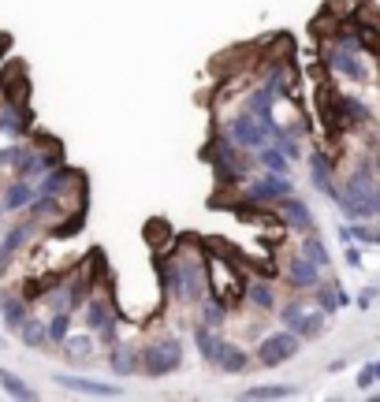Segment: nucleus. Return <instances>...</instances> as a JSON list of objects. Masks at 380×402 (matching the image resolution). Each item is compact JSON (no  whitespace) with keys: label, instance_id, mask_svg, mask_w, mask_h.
<instances>
[{"label":"nucleus","instance_id":"f3484780","mask_svg":"<svg viewBox=\"0 0 380 402\" xmlns=\"http://www.w3.org/2000/svg\"><path fill=\"white\" fill-rule=\"evenodd\" d=\"M194 346H198V354L205 357V362H209V365H216V357H220V346H224V339H220V328L198 324V328H194Z\"/></svg>","mask_w":380,"mask_h":402},{"label":"nucleus","instance_id":"412c9836","mask_svg":"<svg viewBox=\"0 0 380 402\" xmlns=\"http://www.w3.org/2000/svg\"><path fill=\"white\" fill-rule=\"evenodd\" d=\"M246 365H250V354L243 346H235V343L220 346V357H216V369H220V373H243Z\"/></svg>","mask_w":380,"mask_h":402},{"label":"nucleus","instance_id":"f257e3e1","mask_svg":"<svg viewBox=\"0 0 380 402\" xmlns=\"http://www.w3.org/2000/svg\"><path fill=\"white\" fill-rule=\"evenodd\" d=\"M373 190H377V176H373V168H369V164L354 168L351 176H347L343 194H340V209L351 216V220H369V216H377Z\"/></svg>","mask_w":380,"mask_h":402},{"label":"nucleus","instance_id":"b1692460","mask_svg":"<svg viewBox=\"0 0 380 402\" xmlns=\"http://www.w3.org/2000/svg\"><path fill=\"white\" fill-rule=\"evenodd\" d=\"M60 346H63V357H68V362H86V357L93 354V339H90V335H68Z\"/></svg>","mask_w":380,"mask_h":402},{"label":"nucleus","instance_id":"9d476101","mask_svg":"<svg viewBox=\"0 0 380 402\" xmlns=\"http://www.w3.org/2000/svg\"><path fill=\"white\" fill-rule=\"evenodd\" d=\"M26 317H30V298L23 291H0V320H4V328L19 332Z\"/></svg>","mask_w":380,"mask_h":402},{"label":"nucleus","instance_id":"ddd939ff","mask_svg":"<svg viewBox=\"0 0 380 402\" xmlns=\"http://www.w3.org/2000/svg\"><path fill=\"white\" fill-rule=\"evenodd\" d=\"M276 209H280V216H284V224L291 227V231H302V235L313 231V212H310V205L302 201V198L287 194V198L276 201Z\"/></svg>","mask_w":380,"mask_h":402},{"label":"nucleus","instance_id":"dca6fc26","mask_svg":"<svg viewBox=\"0 0 380 402\" xmlns=\"http://www.w3.org/2000/svg\"><path fill=\"white\" fill-rule=\"evenodd\" d=\"M310 179H313V187H317L324 198L340 201V190H335V183H332V164H328V157H324V153L310 157Z\"/></svg>","mask_w":380,"mask_h":402},{"label":"nucleus","instance_id":"7c9ffc66","mask_svg":"<svg viewBox=\"0 0 380 402\" xmlns=\"http://www.w3.org/2000/svg\"><path fill=\"white\" fill-rule=\"evenodd\" d=\"M340 238H343V242H373V231L362 227V224H343L340 227Z\"/></svg>","mask_w":380,"mask_h":402},{"label":"nucleus","instance_id":"6ab92c4d","mask_svg":"<svg viewBox=\"0 0 380 402\" xmlns=\"http://www.w3.org/2000/svg\"><path fill=\"white\" fill-rule=\"evenodd\" d=\"M257 164H261L265 171H276V176H287V168H291V157L280 149L276 142H268L257 149Z\"/></svg>","mask_w":380,"mask_h":402},{"label":"nucleus","instance_id":"72a5a7b5","mask_svg":"<svg viewBox=\"0 0 380 402\" xmlns=\"http://www.w3.org/2000/svg\"><path fill=\"white\" fill-rule=\"evenodd\" d=\"M373 302H377V287H365L362 291V306H373Z\"/></svg>","mask_w":380,"mask_h":402},{"label":"nucleus","instance_id":"bb28decb","mask_svg":"<svg viewBox=\"0 0 380 402\" xmlns=\"http://www.w3.org/2000/svg\"><path fill=\"white\" fill-rule=\"evenodd\" d=\"M246 298L254 302L257 309H276V295H273V284H261V279H254V284L246 287Z\"/></svg>","mask_w":380,"mask_h":402},{"label":"nucleus","instance_id":"7ed1b4c3","mask_svg":"<svg viewBox=\"0 0 380 402\" xmlns=\"http://www.w3.org/2000/svg\"><path fill=\"white\" fill-rule=\"evenodd\" d=\"M302 350V335L298 332H291V328H284V332H273V335H265L261 343H257V365L261 369H276V365H284V362H291Z\"/></svg>","mask_w":380,"mask_h":402},{"label":"nucleus","instance_id":"39448f33","mask_svg":"<svg viewBox=\"0 0 380 402\" xmlns=\"http://www.w3.org/2000/svg\"><path fill=\"white\" fill-rule=\"evenodd\" d=\"M179 362H183V343L179 339H160V343H153V346H146V350H142V373L153 376V380L176 373Z\"/></svg>","mask_w":380,"mask_h":402},{"label":"nucleus","instance_id":"a211bd4d","mask_svg":"<svg viewBox=\"0 0 380 402\" xmlns=\"http://www.w3.org/2000/svg\"><path fill=\"white\" fill-rule=\"evenodd\" d=\"M261 86H268V90H273L276 97H291V93H295V68H291L287 60H280L276 68L265 75Z\"/></svg>","mask_w":380,"mask_h":402},{"label":"nucleus","instance_id":"f03ea898","mask_svg":"<svg viewBox=\"0 0 380 402\" xmlns=\"http://www.w3.org/2000/svg\"><path fill=\"white\" fill-rule=\"evenodd\" d=\"M324 68L343 75V79H351V82H365L369 68L362 60V41L354 34H340L335 41H328V45H324Z\"/></svg>","mask_w":380,"mask_h":402},{"label":"nucleus","instance_id":"cd10ccee","mask_svg":"<svg viewBox=\"0 0 380 402\" xmlns=\"http://www.w3.org/2000/svg\"><path fill=\"white\" fill-rule=\"evenodd\" d=\"M302 254H306L317 268H328V261H332V257H328V246H324L317 235H306V242H302Z\"/></svg>","mask_w":380,"mask_h":402},{"label":"nucleus","instance_id":"c9c22d12","mask_svg":"<svg viewBox=\"0 0 380 402\" xmlns=\"http://www.w3.org/2000/svg\"><path fill=\"white\" fill-rule=\"evenodd\" d=\"M0 216H8V212H4V209H0Z\"/></svg>","mask_w":380,"mask_h":402},{"label":"nucleus","instance_id":"393cba45","mask_svg":"<svg viewBox=\"0 0 380 402\" xmlns=\"http://www.w3.org/2000/svg\"><path fill=\"white\" fill-rule=\"evenodd\" d=\"M291 395H298V387L291 384H254L243 391V399H291Z\"/></svg>","mask_w":380,"mask_h":402},{"label":"nucleus","instance_id":"2eb2a0df","mask_svg":"<svg viewBox=\"0 0 380 402\" xmlns=\"http://www.w3.org/2000/svg\"><path fill=\"white\" fill-rule=\"evenodd\" d=\"M108 365H112L116 376H131V373H142V350L127 343H112V354H108Z\"/></svg>","mask_w":380,"mask_h":402},{"label":"nucleus","instance_id":"20e7f679","mask_svg":"<svg viewBox=\"0 0 380 402\" xmlns=\"http://www.w3.org/2000/svg\"><path fill=\"white\" fill-rule=\"evenodd\" d=\"M227 138H231L235 146H243V149H261V146H268L273 142V130H268L261 119H257L250 108H243V112H235L231 116V123H227Z\"/></svg>","mask_w":380,"mask_h":402},{"label":"nucleus","instance_id":"6e6552de","mask_svg":"<svg viewBox=\"0 0 380 402\" xmlns=\"http://www.w3.org/2000/svg\"><path fill=\"white\" fill-rule=\"evenodd\" d=\"M287 194H291V179L287 176L261 171V176L246 187V201H254V205H276L280 198H287Z\"/></svg>","mask_w":380,"mask_h":402},{"label":"nucleus","instance_id":"9b49d317","mask_svg":"<svg viewBox=\"0 0 380 402\" xmlns=\"http://www.w3.org/2000/svg\"><path fill=\"white\" fill-rule=\"evenodd\" d=\"M284 276H287V284L291 287H298V291H313L321 284V268L313 265V261L306 254H295V257H287V265H284Z\"/></svg>","mask_w":380,"mask_h":402},{"label":"nucleus","instance_id":"2f4dec72","mask_svg":"<svg viewBox=\"0 0 380 402\" xmlns=\"http://www.w3.org/2000/svg\"><path fill=\"white\" fill-rule=\"evenodd\" d=\"M377 380H380V362H369V365H362V373H358L354 384L362 387V391H369V387L377 384Z\"/></svg>","mask_w":380,"mask_h":402},{"label":"nucleus","instance_id":"c756f323","mask_svg":"<svg viewBox=\"0 0 380 402\" xmlns=\"http://www.w3.org/2000/svg\"><path fill=\"white\" fill-rule=\"evenodd\" d=\"M302 317H306V306H302V298H291L287 306L280 309V324H284V328H291V332H298Z\"/></svg>","mask_w":380,"mask_h":402},{"label":"nucleus","instance_id":"423d86ee","mask_svg":"<svg viewBox=\"0 0 380 402\" xmlns=\"http://www.w3.org/2000/svg\"><path fill=\"white\" fill-rule=\"evenodd\" d=\"M179 279H183V302H202L209 298V268H205V257L198 254H183L179 257Z\"/></svg>","mask_w":380,"mask_h":402},{"label":"nucleus","instance_id":"f8f14e48","mask_svg":"<svg viewBox=\"0 0 380 402\" xmlns=\"http://www.w3.org/2000/svg\"><path fill=\"white\" fill-rule=\"evenodd\" d=\"M56 384L68 387V391H79V395H93V399H119V395H123V387H119V384H101V380L71 376V373H60Z\"/></svg>","mask_w":380,"mask_h":402},{"label":"nucleus","instance_id":"5701e85b","mask_svg":"<svg viewBox=\"0 0 380 402\" xmlns=\"http://www.w3.org/2000/svg\"><path fill=\"white\" fill-rule=\"evenodd\" d=\"M45 332H49V346H60L71 335V309L52 313V317L45 320Z\"/></svg>","mask_w":380,"mask_h":402},{"label":"nucleus","instance_id":"f704fd0d","mask_svg":"<svg viewBox=\"0 0 380 402\" xmlns=\"http://www.w3.org/2000/svg\"><path fill=\"white\" fill-rule=\"evenodd\" d=\"M373 242H377V246H380V231H373Z\"/></svg>","mask_w":380,"mask_h":402},{"label":"nucleus","instance_id":"0eeeda50","mask_svg":"<svg viewBox=\"0 0 380 402\" xmlns=\"http://www.w3.org/2000/svg\"><path fill=\"white\" fill-rule=\"evenodd\" d=\"M82 320H86V328H90V332H97V339H101V343H108V346L116 343V313H112V302H108L105 295L86 298Z\"/></svg>","mask_w":380,"mask_h":402},{"label":"nucleus","instance_id":"4468645a","mask_svg":"<svg viewBox=\"0 0 380 402\" xmlns=\"http://www.w3.org/2000/svg\"><path fill=\"white\" fill-rule=\"evenodd\" d=\"M34 198H38L34 183H30V179H12L4 190H0V209H4V212H26Z\"/></svg>","mask_w":380,"mask_h":402},{"label":"nucleus","instance_id":"c85d7f7f","mask_svg":"<svg viewBox=\"0 0 380 402\" xmlns=\"http://www.w3.org/2000/svg\"><path fill=\"white\" fill-rule=\"evenodd\" d=\"M324 317H328L324 309H306V317H302V324H298V335H302V339L321 335V332H324Z\"/></svg>","mask_w":380,"mask_h":402},{"label":"nucleus","instance_id":"4be33fe9","mask_svg":"<svg viewBox=\"0 0 380 402\" xmlns=\"http://www.w3.org/2000/svg\"><path fill=\"white\" fill-rule=\"evenodd\" d=\"M198 324H209V328H224L227 324V306L220 298H202L198 302Z\"/></svg>","mask_w":380,"mask_h":402},{"label":"nucleus","instance_id":"473e14b6","mask_svg":"<svg viewBox=\"0 0 380 402\" xmlns=\"http://www.w3.org/2000/svg\"><path fill=\"white\" fill-rule=\"evenodd\" d=\"M343 261H347V265H351V268H362V249L347 242V249H343Z\"/></svg>","mask_w":380,"mask_h":402},{"label":"nucleus","instance_id":"1a4fd4ad","mask_svg":"<svg viewBox=\"0 0 380 402\" xmlns=\"http://www.w3.org/2000/svg\"><path fill=\"white\" fill-rule=\"evenodd\" d=\"M34 231H38V220H30V216H26V220H19V224H12L4 231V238H0V272H4V268L26 249V242L34 238Z\"/></svg>","mask_w":380,"mask_h":402},{"label":"nucleus","instance_id":"a878e982","mask_svg":"<svg viewBox=\"0 0 380 402\" xmlns=\"http://www.w3.org/2000/svg\"><path fill=\"white\" fill-rule=\"evenodd\" d=\"M0 387H4L12 399H26V402L38 399V391L30 387V384H23V380H19L15 373H8V369H0Z\"/></svg>","mask_w":380,"mask_h":402},{"label":"nucleus","instance_id":"aec40b11","mask_svg":"<svg viewBox=\"0 0 380 402\" xmlns=\"http://www.w3.org/2000/svg\"><path fill=\"white\" fill-rule=\"evenodd\" d=\"M15 335L23 339V346H30V350H45V346H49L45 320H38V317H26V320H23V328H19Z\"/></svg>","mask_w":380,"mask_h":402}]
</instances>
